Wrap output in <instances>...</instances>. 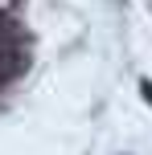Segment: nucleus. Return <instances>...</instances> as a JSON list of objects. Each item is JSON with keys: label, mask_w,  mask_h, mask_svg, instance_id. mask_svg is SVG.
Returning a JSON list of instances; mask_svg holds the SVG:
<instances>
[{"label": "nucleus", "mask_w": 152, "mask_h": 155, "mask_svg": "<svg viewBox=\"0 0 152 155\" xmlns=\"http://www.w3.org/2000/svg\"><path fill=\"white\" fill-rule=\"evenodd\" d=\"M144 90H148V98H152V86H144Z\"/></svg>", "instance_id": "nucleus-1"}]
</instances>
